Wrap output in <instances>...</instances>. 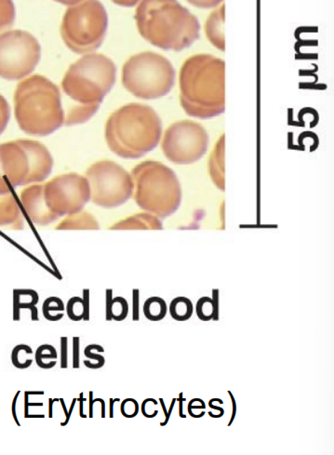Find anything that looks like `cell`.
<instances>
[{
	"label": "cell",
	"instance_id": "6da1fadb",
	"mask_svg": "<svg viewBox=\"0 0 334 455\" xmlns=\"http://www.w3.org/2000/svg\"><path fill=\"white\" fill-rule=\"evenodd\" d=\"M180 102L188 116L209 119L225 110V64L210 54H196L180 71Z\"/></svg>",
	"mask_w": 334,
	"mask_h": 455
},
{
	"label": "cell",
	"instance_id": "7a4b0ae2",
	"mask_svg": "<svg viewBox=\"0 0 334 455\" xmlns=\"http://www.w3.org/2000/svg\"><path fill=\"white\" fill-rule=\"evenodd\" d=\"M134 18L140 35L159 49L181 51L201 36L199 19L178 0H142Z\"/></svg>",
	"mask_w": 334,
	"mask_h": 455
},
{
	"label": "cell",
	"instance_id": "3957f363",
	"mask_svg": "<svg viewBox=\"0 0 334 455\" xmlns=\"http://www.w3.org/2000/svg\"><path fill=\"white\" fill-rule=\"evenodd\" d=\"M105 141L119 158L137 159L155 149L162 135V121L149 105L126 104L105 124Z\"/></svg>",
	"mask_w": 334,
	"mask_h": 455
},
{
	"label": "cell",
	"instance_id": "277c9868",
	"mask_svg": "<svg viewBox=\"0 0 334 455\" xmlns=\"http://www.w3.org/2000/svg\"><path fill=\"white\" fill-rule=\"evenodd\" d=\"M14 114L20 129L28 135H53L65 125L58 87L41 75L28 76L17 85Z\"/></svg>",
	"mask_w": 334,
	"mask_h": 455
},
{
	"label": "cell",
	"instance_id": "5b68a950",
	"mask_svg": "<svg viewBox=\"0 0 334 455\" xmlns=\"http://www.w3.org/2000/svg\"><path fill=\"white\" fill-rule=\"evenodd\" d=\"M134 201L142 210L164 219L182 203V187L176 173L156 161H145L131 170Z\"/></svg>",
	"mask_w": 334,
	"mask_h": 455
},
{
	"label": "cell",
	"instance_id": "8992f818",
	"mask_svg": "<svg viewBox=\"0 0 334 455\" xmlns=\"http://www.w3.org/2000/svg\"><path fill=\"white\" fill-rule=\"evenodd\" d=\"M116 79L112 60L102 54H88L68 68L62 88L78 104L100 105L113 89Z\"/></svg>",
	"mask_w": 334,
	"mask_h": 455
},
{
	"label": "cell",
	"instance_id": "52a82bcc",
	"mask_svg": "<svg viewBox=\"0 0 334 455\" xmlns=\"http://www.w3.org/2000/svg\"><path fill=\"white\" fill-rule=\"evenodd\" d=\"M173 65L161 54L145 51L131 56L122 68V84L142 100L166 96L175 83Z\"/></svg>",
	"mask_w": 334,
	"mask_h": 455
},
{
	"label": "cell",
	"instance_id": "ba28073f",
	"mask_svg": "<svg viewBox=\"0 0 334 455\" xmlns=\"http://www.w3.org/2000/svg\"><path fill=\"white\" fill-rule=\"evenodd\" d=\"M107 27L105 6L99 0H82L65 11L61 25L62 39L74 53H93L101 47Z\"/></svg>",
	"mask_w": 334,
	"mask_h": 455
},
{
	"label": "cell",
	"instance_id": "9c48e42d",
	"mask_svg": "<svg viewBox=\"0 0 334 455\" xmlns=\"http://www.w3.org/2000/svg\"><path fill=\"white\" fill-rule=\"evenodd\" d=\"M91 187V201L97 206L112 209L131 198L134 183L130 173L112 161H97L86 172Z\"/></svg>",
	"mask_w": 334,
	"mask_h": 455
},
{
	"label": "cell",
	"instance_id": "30bf717a",
	"mask_svg": "<svg viewBox=\"0 0 334 455\" xmlns=\"http://www.w3.org/2000/svg\"><path fill=\"white\" fill-rule=\"evenodd\" d=\"M43 203L53 222L84 210L91 201L87 178L76 172L65 173L41 184Z\"/></svg>",
	"mask_w": 334,
	"mask_h": 455
},
{
	"label": "cell",
	"instance_id": "8fae6325",
	"mask_svg": "<svg viewBox=\"0 0 334 455\" xmlns=\"http://www.w3.org/2000/svg\"><path fill=\"white\" fill-rule=\"evenodd\" d=\"M41 58V44L27 31H8L0 35V78L24 79L35 70Z\"/></svg>",
	"mask_w": 334,
	"mask_h": 455
},
{
	"label": "cell",
	"instance_id": "7c38bea8",
	"mask_svg": "<svg viewBox=\"0 0 334 455\" xmlns=\"http://www.w3.org/2000/svg\"><path fill=\"white\" fill-rule=\"evenodd\" d=\"M209 142V135L202 125L193 121H181L165 130L161 149L173 163L189 165L206 154Z\"/></svg>",
	"mask_w": 334,
	"mask_h": 455
},
{
	"label": "cell",
	"instance_id": "4fadbf2b",
	"mask_svg": "<svg viewBox=\"0 0 334 455\" xmlns=\"http://www.w3.org/2000/svg\"><path fill=\"white\" fill-rule=\"evenodd\" d=\"M32 158L27 141L16 140L0 144V195L16 187L33 184Z\"/></svg>",
	"mask_w": 334,
	"mask_h": 455
},
{
	"label": "cell",
	"instance_id": "5bb4252c",
	"mask_svg": "<svg viewBox=\"0 0 334 455\" xmlns=\"http://www.w3.org/2000/svg\"><path fill=\"white\" fill-rule=\"evenodd\" d=\"M0 227L13 230L25 227L22 210L13 192L0 195Z\"/></svg>",
	"mask_w": 334,
	"mask_h": 455
},
{
	"label": "cell",
	"instance_id": "9a60e30c",
	"mask_svg": "<svg viewBox=\"0 0 334 455\" xmlns=\"http://www.w3.org/2000/svg\"><path fill=\"white\" fill-rule=\"evenodd\" d=\"M225 5L217 8L211 15L208 17L206 25H205V32L208 41L213 45L216 49L222 51L225 50Z\"/></svg>",
	"mask_w": 334,
	"mask_h": 455
},
{
	"label": "cell",
	"instance_id": "2e32d148",
	"mask_svg": "<svg viewBox=\"0 0 334 455\" xmlns=\"http://www.w3.org/2000/svg\"><path fill=\"white\" fill-rule=\"evenodd\" d=\"M211 180L221 191H225V135L217 142L209 161Z\"/></svg>",
	"mask_w": 334,
	"mask_h": 455
},
{
	"label": "cell",
	"instance_id": "e0dca14e",
	"mask_svg": "<svg viewBox=\"0 0 334 455\" xmlns=\"http://www.w3.org/2000/svg\"><path fill=\"white\" fill-rule=\"evenodd\" d=\"M161 221L158 216L152 215L150 212L137 213L135 215L131 216L124 219L119 223L114 224L110 229L114 230H128V229H162Z\"/></svg>",
	"mask_w": 334,
	"mask_h": 455
},
{
	"label": "cell",
	"instance_id": "ac0fdd59",
	"mask_svg": "<svg viewBox=\"0 0 334 455\" xmlns=\"http://www.w3.org/2000/svg\"><path fill=\"white\" fill-rule=\"evenodd\" d=\"M99 229L100 224L97 219L84 210L67 215L56 226L57 230H97Z\"/></svg>",
	"mask_w": 334,
	"mask_h": 455
},
{
	"label": "cell",
	"instance_id": "d6986e66",
	"mask_svg": "<svg viewBox=\"0 0 334 455\" xmlns=\"http://www.w3.org/2000/svg\"><path fill=\"white\" fill-rule=\"evenodd\" d=\"M100 105H75L68 110L67 115L65 116V126L85 123L95 115Z\"/></svg>",
	"mask_w": 334,
	"mask_h": 455
},
{
	"label": "cell",
	"instance_id": "ffe728a7",
	"mask_svg": "<svg viewBox=\"0 0 334 455\" xmlns=\"http://www.w3.org/2000/svg\"><path fill=\"white\" fill-rule=\"evenodd\" d=\"M168 310L174 320L187 321L193 315L194 304L189 298L178 297L171 301Z\"/></svg>",
	"mask_w": 334,
	"mask_h": 455
},
{
	"label": "cell",
	"instance_id": "44dd1931",
	"mask_svg": "<svg viewBox=\"0 0 334 455\" xmlns=\"http://www.w3.org/2000/svg\"><path fill=\"white\" fill-rule=\"evenodd\" d=\"M168 304L163 298L152 297L144 304V314L150 321H161L167 315Z\"/></svg>",
	"mask_w": 334,
	"mask_h": 455
},
{
	"label": "cell",
	"instance_id": "7402d4cb",
	"mask_svg": "<svg viewBox=\"0 0 334 455\" xmlns=\"http://www.w3.org/2000/svg\"><path fill=\"white\" fill-rule=\"evenodd\" d=\"M22 297H20L16 292H13V320H20V310L22 308L29 309L33 306H36L39 301L38 292L34 290H20Z\"/></svg>",
	"mask_w": 334,
	"mask_h": 455
},
{
	"label": "cell",
	"instance_id": "603a6c76",
	"mask_svg": "<svg viewBox=\"0 0 334 455\" xmlns=\"http://www.w3.org/2000/svg\"><path fill=\"white\" fill-rule=\"evenodd\" d=\"M65 306L61 298L51 297L47 298L42 304V313L46 320L58 321L64 318Z\"/></svg>",
	"mask_w": 334,
	"mask_h": 455
},
{
	"label": "cell",
	"instance_id": "cb8c5ba5",
	"mask_svg": "<svg viewBox=\"0 0 334 455\" xmlns=\"http://www.w3.org/2000/svg\"><path fill=\"white\" fill-rule=\"evenodd\" d=\"M15 15V6L13 0H0V35L13 27Z\"/></svg>",
	"mask_w": 334,
	"mask_h": 455
},
{
	"label": "cell",
	"instance_id": "d4e9b609",
	"mask_svg": "<svg viewBox=\"0 0 334 455\" xmlns=\"http://www.w3.org/2000/svg\"><path fill=\"white\" fill-rule=\"evenodd\" d=\"M104 352L105 348L102 346L96 345V344L86 346L84 351L85 357L88 358V360H96L97 362L91 363L90 360H84L85 366L91 369L102 368L105 364V358L104 355H100V353H104Z\"/></svg>",
	"mask_w": 334,
	"mask_h": 455
},
{
	"label": "cell",
	"instance_id": "484cf974",
	"mask_svg": "<svg viewBox=\"0 0 334 455\" xmlns=\"http://www.w3.org/2000/svg\"><path fill=\"white\" fill-rule=\"evenodd\" d=\"M33 351L31 346L27 345H18L13 348V353H11V361L14 367L22 369V358L24 360V363L27 368H29L32 365L33 360L30 357L32 355Z\"/></svg>",
	"mask_w": 334,
	"mask_h": 455
},
{
	"label": "cell",
	"instance_id": "4316f807",
	"mask_svg": "<svg viewBox=\"0 0 334 455\" xmlns=\"http://www.w3.org/2000/svg\"><path fill=\"white\" fill-rule=\"evenodd\" d=\"M196 313L202 321L213 320L214 315L213 301L209 297L199 298L196 304Z\"/></svg>",
	"mask_w": 334,
	"mask_h": 455
},
{
	"label": "cell",
	"instance_id": "83f0119b",
	"mask_svg": "<svg viewBox=\"0 0 334 455\" xmlns=\"http://www.w3.org/2000/svg\"><path fill=\"white\" fill-rule=\"evenodd\" d=\"M68 318L73 321L84 320V299L81 297H74L68 300L67 307Z\"/></svg>",
	"mask_w": 334,
	"mask_h": 455
},
{
	"label": "cell",
	"instance_id": "f1b7e54d",
	"mask_svg": "<svg viewBox=\"0 0 334 455\" xmlns=\"http://www.w3.org/2000/svg\"><path fill=\"white\" fill-rule=\"evenodd\" d=\"M57 357H58V354H57L56 348L53 346L47 345V344L39 346L35 353L36 365L39 368L46 369H47V366H46L44 360H57Z\"/></svg>",
	"mask_w": 334,
	"mask_h": 455
},
{
	"label": "cell",
	"instance_id": "f546056e",
	"mask_svg": "<svg viewBox=\"0 0 334 455\" xmlns=\"http://www.w3.org/2000/svg\"><path fill=\"white\" fill-rule=\"evenodd\" d=\"M128 301L122 297L113 298L112 308H111V315L112 320L116 321H123L127 318L128 315Z\"/></svg>",
	"mask_w": 334,
	"mask_h": 455
},
{
	"label": "cell",
	"instance_id": "4dcf8cb0",
	"mask_svg": "<svg viewBox=\"0 0 334 455\" xmlns=\"http://www.w3.org/2000/svg\"><path fill=\"white\" fill-rule=\"evenodd\" d=\"M139 411L140 405L136 400L128 398V399H125L121 402V412L125 418L131 419V418L136 417L139 414Z\"/></svg>",
	"mask_w": 334,
	"mask_h": 455
},
{
	"label": "cell",
	"instance_id": "1f68e13d",
	"mask_svg": "<svg viewBox=\"0 0 334 455\" xmlns=\"http://www.w3.org/2000/svg\"><path fill=\"white\" fill-rule=\"evenodd\" d=\"M11 118V107L10 104L4 96L0 95V135L4 133L6 128H7L8 121Z\"/></svg>",
	"mask_w": 334,
	"mask_h": 455
},
{
	"label": "cell",
	"instance_id": "d6a6232c",
	"mask_svg": "<svg viewBox=\"0 0 334 455\" xmlns=\"http://www.w3.org/2000/svg\"><path fill=\"white\" fill-rule=\"evenodd\" d=\"M158 405V400L151 399V398L145 399L141 405V412L142 415H144L145 418H149V419L155 418L156 415L159 414V409H155V407Z\"/></svg>",
	"mask_w": 334,
	"mask_h": 455
},
{
	"label": "cell",
	"instance_id": "836d02e7",
	"mask_svg": "<svg viewBox=\"0 0 334 455\" xmlns=\"http://www.w3.org/2000/svg\"><path fill=\"white\" fill-rule=\"evenodd\" d=\"M191 5L195 6L196 8L209 10V8H216L222 2V0H187Z\"/></svg>",
	"mask_w": 334,
	"mask_h": 455
},
{
	"label": "cell",
	"instance_id": "e575fe53",
	"mask_svg": "<svg viewBox=\"0 0 334 455\" xmlns=\"http://www.w3.org/2000/svg\"><path fill=\"white\" fill-rule=\"evenodd\" d=\"M81 338L73 337V368L79 369V360H81Z\"/></svg>",
	"mask_w": 334,
	"mask_h": 455
},
{
	"label": "cell",
	"instance_id": "d590c367",
	"mask_svg": "<svg viewBox=\"0 0 334 455\" xmlns=\"http://www.w3.org/2000/svg\"><path fill=\"white\" fill-rule=\"evenodd\" d=\"M204 409H206V403H205L203 400L199 399V398L192 399L188 402L187 412L190 416L193 414L194 412L204 411Z\"/></svg>",
	"mask_w": 334,
	"mask_h": 455
},
{
	"label": "cell",
	"instance_id": "8d00e7d4",
	"mask_svg": "<svg viewBox=\"0 0 334 455\" xmlns=\"http://www.w3.org/2000/svg\"><path fill=\"white\" fill-rule=\"evenodd\" d=\"M140 318V292L138 289L133 290V320L138 321Z\"/></svg>",
	"mask_w": 334,
	"mask_h": 455
},
{
	"label": "cell",
	"instance_id": "74e56055",
	"mask_svg": "<svg viewBox=\"0 0 334 455\" xmlns=\"http://www.w3.org/2000/svg\"><path fill=\"white\" fill-rule=\"evenodd\" d=\"M68 367V338H61V368L67 369Z\"/></svg>",
	"mask_w": 334,
	"mask_h": 455
},
{
	"label": "cell",
	"instance_id": "f35d334b",
	"mask_svg": "<svg viewBox=\"0 0 334 455\" xmlns=\"http://www.w3.org/2000/svg\"><path fill=\"white\" fill-rule=\"evenodd\" d=\"M113 302V291L111 289L107 290L105 292V320L111 321L112 315H111V308H112Z\"/></svg>",
	"mask_w": 334,
	"mask_h": 455
},
{
	"label": "cell",
	"instance_id": "ab89813d",
	"mask_svg": "<svg viewBox=\"0 0 334 455\" xmlns=\"http://www.w3.org/2000/svg\"><path fill=\"white\" fill-rule=\"evenodd\" d=\"M84 320L88 321L91 318V294L90 290L86 289L84 291Z\"/></svg>",
	"mask_w": 334,
	"mask_h": 455
},
{
	"label": "cell",
	"instance_id": "60d3db41",
	"mask_svg": "<svg viewBox=\"0 0 334 455\" xmlns=\"http://www.w3.org/2000/svg\"><path fill=\"white\" fill-rule=\"evenodd\" d=\"M176 402H177V399H173V400H171L170 409H167L166 405H165L164 400L159 399V403H161L162 409H163V412L165 414V421L164 422L161 423V426H167L168 421H170L171 412H173V411L174 405H175Z\"/></svg>",
	"mask_w": 334,
	"mask_h": 455
},
{
	"label": "cell",
	"instance_id": "b9f144b4",
	"mask_svg": "<svg viewBox=\"0 0 334 455\" xmlns=\"http://www.w3.org/2000/svg\"><path fill=\"white\" fill-rule=\"evenodd\" d=\"M211 299H213L214 304V315L213 320L218 321L220 318V292L218 289L213 290V297H211Z\"/></svg>",
	"mask_w": 334,
	"mask_h": 455
},
{
	"label": "cell",
	"instance_id": "7bdbcfd3",
	"mask_svg": "<svg viewBox=\"0 0 334 455\" xmlns=\"http://www.w3.org/2000/svg\"><path fill=\"white\" fill-rule=\"evenodd\" d=\"M227 393L229 395L231 403H232V414H231L229 423H228L227 425L228 428H229V426H232L234 420H235L236 412H238V406H236V399L235 397H234L232 392L227 391Z\"/></svg>",
	"mask_w": 334,
	"mask_h": 455
},
{
	"label": "cell",
	"instance_id": "ee69618b",
	"mask_svg": "<svg viewBox=\"0 0 334 455\" xmlns=\"http://www.w3.org/2000/svg\"><path fill=\"white\" fill-rule=\"evenodd\" d=\"M112 1L121 7L131 8L135 6L140 0H112Z\"/></svg>",
	"mask_w": 334,
	"mask_h": 455
},
{
	"label": "cell",
	"instance_id": "f6af8a7d",
	"mask_svg": "<svg viewBox=\"0 0 334 455\" xmlns=\"http://www.w3.org/2000/svg\"><path fill=\"white\" fill-rule=\"evenodd\" d=\"M177 402H178L179 403L180 417L182 418V419H185V418H187V415L184 414V403L187 402V399H185L184 393H182V392L179 394V398L178 399H177Z\"/></svg>",
	"mask_w": 334,
	"mask_h": 455
},
{
	"label": "cell",
	"instance_id": "bcb514c9",
	"mask_svg": "<svg viewBox=\"0 0 334 455\" xmlns=\"http://www.w3.org/2000/svg\"><path fill=\"white\" fill-rule=\"evenodd\" d=\"M88 396H90V400L91 402L94 403V405H96L97 402L100 403L101 405V417L102 418H105V402L102 399H93V392L90 391V393H88Z\"/></svg>",
	"mask_w": 334,
	"mask_h": 455
},
{
	"label": "cell",
	"instance_id": "7dc6e473",
	"mask_svg": "<svg viewBox=\"0 0 334 455\" xmlns=\"http://www.w3.org/2000/svg\"><path fill=\"white\" fill-rule=\"evenodd\" d=\"M78 402V400L73 399L72 402H71L70 408L68 409L67 415L65 416V422L61 423L62 426H65L69 423L70 418L72 416L74 409H75L76 402Z\"/></svg>",
	"mask_w": 334,
	"mask_h": 455
},
{
	"label": "cell",
	"instance_id": "c3c4849f",
	"mask_svg": "<svg viewBox=\"0 0 334 455\" xmlns=\"http://www.w3.org/2000/svg\"><path fill=\"white\" fill-rule=\"evenodd\" d=\"M215 400H216V398L210 400L209 407L211 409H215V411L218 412L219 418H221L225 415V409H222V407L215 405Z\"/></svg>",
	"mask_w": 334,
	"mask_h": 455
},
{
	"label": "cell",
	"instance_id": "681fc988",
	"mask_svg": "<svg viewBox=\"0 0 334 455\" xmlns=\"http://www.w3.org/2000/svg\"><path fill=\"white\" fill-rule=\"evenodd\" d=\"M84 395V392H81V393L79 394V399L78 400V402H79V415H81V418H87V415L84 414V402L87 400L85 399Z\"/></svg>",
	"mask_w": 334,
	"mask_h": 455
},
{
	"label": "cell",
	"instance_id": "f907efd6",
	"mask_svg": "<svg viewBox=\"0 0 334 455\" xmlns=\"http://www.w3.org/2000/svg\"><path fill=\"white\" fill-rule=\"evenodd\" d=\"M21 393V391L17 392L15 397H14L13 402V409H11V412H13V416L14 421L16 422V425L20 426L18 418H17V414H16V402H17V399H18L19 395Z\"/></svg>",
	"mask_w": 334,
	"mask_h": 455
},
{
	"label": "cell",
	"instance_id": "816d5d0a",
	"mask_svg": "<svg viewBox=\"0 0 334 455\" xmlns=\"http://www.w3.org/2000/svg\"><path fill=\"white\" fill-rule=\"evenodd\" d=\"M29 309L31 310V320L33 321H39V310L36 308V306H33L32 307H30Z\"/></svg>",
	"mask_w": 334,
	"mask_h": 455
},
{
	"label": "cell",
	"instance_id": "f5cc1de1",
	"mask_svg": "<svg viewBox=\"0 0 334 455\" xmlns=\"http://www.w3.org/2000/svg\"><path fill=\"white\" fill-rule=\"evenodd\" d=\"M121 402L119 399H110L109 400V418H114V405L116 402Z\"/></svg>",
	"mask_w": 334,
	"mask_h": 455
},
{
	"label": "cell",
	"instance_id": "db71d44e",
	"mask_svg": "<svg viewBox=\"0 0 334 455\" xmlns=\"http://www.w3.org/2000/svg\"><path fill=\"white\" fill-rule=\"evenodd\" d=\"M59 399H48V418L53 417V403Z\"/></svg>",
	"mask_w": 334,
	"mask_h": 455
},
{
	"label": "cell",
	"instance_id": "11a10c76",
	"mask_svg": "<svg viewBox=\"0 0 334 455\" xmlns=\"http://www.w3.org/2000/svg\"><path fill=\"white\" fill-rule=\"evenodd\" d=\"M54 1L61 3L62 5H75L76 3L82 1V0H54Z\"/></svg>",
	"mask_w": 334,
	"mask_h": 455
},
{
	"label": "cell",
	"instance_id": "9f6ffc18",
	"mask_svg": "<svg viewBox=\"0 0 334 455\" xmlns=\"http://www.w3.org/2000/svg\"><path fill=\"white\" fill-rule=\"evenodd\" d=\"M59 402H61L62 409H64L65 415V416H67L68 411H67V405H65V400L59 399Z\"/></svg>",
	"mask_w": 334,
	"mask_h": 455
},
{
	"label": "cell",
	"instance_id": "6f0895ef",
	"mask_svg": "<svg viewBox=\"0 0 334 455\" xmlns=\"http://www.w3.org/2000/svg\"><path fill=\"white\" fill-rule=\"evenodd\" d=\"M28 395H44V391H27Z\"/></svg>",
	"mask_w": 334,
	"mask_h": 455
}]
</instances>
